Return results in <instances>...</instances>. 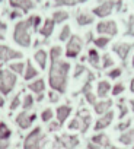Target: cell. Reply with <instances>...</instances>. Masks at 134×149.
I'll list each match as a JSON object with an SVG mask.
<instances>
[{
  "label": "cell",
  "instance_id": "603a6c76",
  "mask_svg": "<svg viewBox=\"0 0 134 149\" xmlns=\"http://www.w3.org/2000/svg\"><path fill=\"white\" fill-rule=\"evenodd\" d=\"M88 60H89V63H90L95 69L99 67V60H101V57H99L96 48H89V51H88Z\"/></svg>",
  "mask_w": 134,
  "mask_h": 149
},
{
  "label": "cell",
  "instance_id": "c3c4849f",
  "mask_svg": "<svg viewBox=\"0 0 134 149\" xmlns=\"http://www.w3.org/2000/svg\"><path fill=\"white\" fill-rule=\"evenodd\" d=\"M10 146V140H0V149H8Z\"/></svg>",
  "mask_w": 134,
  "mask_h": 149
},
{
  "label": "cell",
  "instance_id": "ab89813d",
  "mask_svg": "<svg viewBox=\"0 0 134 149\" xmlns=\"http://www.w3.org/2000/svg\"><path fill=\"white\" fill-rule=\"evenodd\" d=\"M121 73H122V70H121L119 67H115V69H112L111 72H108V76H109L111 79H117V78L121 76Z\"/></svg>",
  "mask_w": 134,
  "mask_h": 149
},
{
  "label": "cell",
  "instance_id": "74e56055",
  "mask_svg": "<svg viewBox=\"0 0 134 149\" xmlns=\"http://www.w3.org/2000/svg\"><path fill=\"white\" fill-rule=\"evenodd\" d=\"M67 129H69V130H80V121H79V118H73L69 124H67Z\"/></svg>",
  "mask_w": 134,
  "mask_h": 149
},
{
  "label": "cell",
  "instance_id": "5bb4252c",
  "mask_svg": "<svg viewBox=\"0 0 134 149\" xmlns=\"http://www.w3.org/2000/svg\"><path fill=\"white\" fill-rule=\"evenodd\" d=\"M112 118H114V111H108V113H105L104 116H101V118H98V121H96V124H95V130H104V129H106L111 123H112Z\"/></svg>",
  "mask_w": 134,
  "mask_h": 149
},
{
  "label": "cell",
  "instance_id": "277c9868",
  "mask_svg": "<svg viewBox=\"0 0 134 149\" xmlns=\"http://www.w3.org/2000/svg\"><path fill=\"white\" fill-rule=\"evenodd\" d=\"M18 84V76L9 69H0V95H9Z\"/></svg>",
  "mask_w": 134,
  "mask_h": 149
},
{
  "label": "cell",
  "instance_id": "f546056e",
  "mask_svg": "<svg viewBox=\"0 0 134 149\" xmlns=\"http://www.w3.org/2000/svg\"><path fill=\"white\" fill-rule=\"evenodd\" d=\"M55 6H76L79 3H85L86 0H52Z\"/></svg>",
  "mask_w": 134,
  "mask_h": 149
},
{
  "label": "cell",
  "instance_id": "ffe728a7",
  "mask_svg": "<svg viewBox=\"0 0 134 149\" xmlns=\"http://www.w3.org/2000/svg\"><path fill=\"white\" fill-rule=\"evenodd\" d=\"M111 107H112V101H111V100H104V101L96 102V104L93 105V110H95V113H96V114L104 116L105 113H108V111H109V108H111Z\"/></svg>",
  "mask_w": 134,
  "mask_h": 149
},
{
  "label": "cell",
  "instance_id": "f6af8a7d",
  "mask_svg": "<svg viewBox=\"0 0 134 149\" xmlns=\"http://www.w3.org/2000/svg\"><path fill=\"white\" fill-rule=\"evenodd\" d=\"M48 100H50V102H57L60 100V95L55 91H50L48 92Z\"/></svg>",
  "mask_w": 134,
  "mask_h": 149
},
{
  "label": "cell",
  "instance_id": "6f0895ef",
  "mask_svg": "<svg viewBox=\"0 0 134 149\" xmlns=\"http://www.w3.org/2000/svg\"><path fill=\"white\" fill-rule=\"evenodd\" d=\"M133 142H134V130H133Z\"/></svg>",
  "mask_w": 134,
  "mask_h": 149
},
{
  "label": "cell",
  "instance_id": "7c38bea8",
  "mask_svg": "<svg viewBox=\"0 0 134 149\" xmlns=\"http://www.w3.org/2000/svg\"><path fill=\"white\" fill-rule=\"evenodd\" d=\"M54 28H55V24H54V21L51 19V18H47L42 24H41V26H39V29H38V32H39V35L44 38V40H48L51 35H52V32H54Z\"/></svg>",
  "mask_w": 134,
  "mask_h": 149
},
{
  "label": "cell",
  "instance_id": "11a10c76",
  "mask_svg": "<svg viewBox=\"0 0 134 149\" xmlns=\"http://www.w3.org/2000/svg\"><path fill=\"white\" fill-rule=\"evenodd\" d=\"M131 108H133V111H134V100H131Z\"/></svg>",
  "mask_w": 134,
  "mask_h": 149
},
{
  "label": "cell",
  "instance_id": "b9f144b4",
  "mask_svg": "<svg viewBox=\"0 0 134 149\" xmlns=\"http://www.w3.org/2000/svg\"><path fill=\"white\" fill-rule=\"evenodd\" d=\"M85 72H86V67L82 66V64H77L76 69H75V74H73V76H75V78H79L80 74H83Z\"/></svg>",
  "mask_w": 134,
  "mask_h": 149
},
{
  "label": "cell",
  "instance_id": "836d02e7",
  "mask_svg": "<svg viewBox=\"0 0 134 149\" xmlns=\"http://www.w3.org/2000/svg\"><path fill=\"white\" fill-rule=\"evenodd\" d=\"M118 140H119L122 145H131V143H133V130L122 133V134L119 136V139H118Z\"/></svg>",
  "mask_w": 134,
  "mask_h": 149
},
{
  "label": "cell",
  "instance_id": "ee69618b",
  "mask_svg": "<svg viewBox=\"0 0 134 149\" xmlns=\"http://www.w3.org/2000/svg\"><path fill=\"white\" fill-rule=\"evenodd\" d=\"M22 15H23V13H22L21 10H18V9H13V10L9 13V18L13 21V19H19V18H22Z\"/></svg>",
  "mask_w": 134,
  "mask_h": 149
},
{
  "label": "cell",
  "instance_id": "7bdbcfd3",
  "mask_svg": "<svg viewBox=\"0 0 134 149\" xmlns=\"http://www.w3.org/2000/svg\"><path fill=\"white\" fill-rule=\"evenodd\" d=\"M85 97H86V101H88L89 104H92V105H95V104H96V95H93L90 91H89V92H86V94H85Z\"/></svg>",
  "mask_w": 134,
  "mask_h": 149
},
{
  "label": "cell",
  "instance_id": "d4e9b609",
  "mask_svg": "<svg viewBox=\"0 0 134 149\" xmlns=\"http://www.w3.org/2000/svg\"><path fill=\"white\" fill-rule=\"evenodd\" d=\"M10 136H12V129L5 121H2L0 123V140H10Z\"/></svg>",
  "mask_w": 134,
  "mask_h": 149
},
{
  "label": "cell",
  "instance_id": "f1b7e54d",
  "mask_svg": "<svg viewBox=\"0 0 134 149\" xmlns=\"http://www.w3.org/2000/svg\"><path fill=\"white\" fill-rule=\"evenodd\" d=\"M61 56H63V48H61L60 45H54V47H51L50 54H48L50 61H51V60H58V58H61Z\"/></svg>",
  "mask_w": 134,
  "mask_h": 149
},
{
  "label": "cell",
  "instance_id": "7dc6e473",
  "mask_svg": "<svg viewBox=\"0 0 134 149\" xmlns=\"http://www.w3.org/2000/svg\"><path fill=\"white\" fill-rule=\"evenodd\" d=\"M130 124H131V120L122 121V123H119V124L117 126V130H121V132H124V130H127V129L130 127Z\"/></svg>",
  "mask_w": 134,
  "mask_h": 149
},
{
  "label": "cell",
  "instance_id": "db71d44e",
  "mask_svg": "<svg viewBox=\"0 0 134 149\" xmlns=\"http://www.w3.org/2000/svg\"><path fill=\"white\" fill-rule=\"evenodd\" d=\"M130 91L134 94V79H131V84H130Z\"/></svg>",
  "mask_w": 134,
  "mask_h": 149
},
{
  "label": "cell",
  "instance_id": "d590c367",
  "mask_svg": "<svg viewBox=\"0 0 134 149\" xmlns=\"http://www.w3.org/2000/svg\"><path fill=\"white\" fill-rule=\"evenodd\" d=\"M112 66H114L112 57H111L109 54H105V56L102 57V67H104V69H108V67H112Z\"/></svg>",
  "mask_w": 134,
  "mask_h": 149
},
{
  "label": "cell",
  "instance_id": "816d5d0a",
  "mask_svg": "<svg viewBox=\"0 0 134 149\" xmlns=\"http://www.w3.org/2000/svg\"><path fill=\"white\" fill-rule=\"evenodd\" d=\"M88 149H99V146L95 145V143H92V142H89L88 143Z\"/></svg>",
  "mask_w": 134,
  "mask_h": 149
},
{
  "label": "cell",
  "instance_id": "3957f363",
  "mask_svg": "<svg viewBox=\"0 0 134 149\" xmlns=\"http://www.w3.org/2000/svg\"><path fill=\"white\" fill-rule=\"evenodd\" d=\"M45 143H47V136L42 133V129L35 127L23 139V149H42Z\"/></svg>",
  "mask_w": 134,
  "mask_h": 149
},
{
  "label": "cell",
  "instance_id": "30bf717a",
  "mask_svg": "<svg viewBox=\"0 0 134 149\" xmlns=\"http://www.w3.org/2000/svg\"><path fill=\"white\" fill-rule=\"evenodd\" d=\"M114 6H115L114 0H106V2H104L102 5L96 6V8L92 10V13L96 15V16H99V18H105V16H109V15L112 13Z\"/></svg>",
  "mask_w": 134,
  "mask_h": 149
},
{
  "label": "cell",
  "instance_id": "94428289",
  "mask_svg": "<svg viewBox=\"0 0 134 149\" xmlns=\"http://www.w3.org/2000/svg\"><path fill=\"white\" fill-rule=\"evenodd\" d=\"M37 2H39V0H37Z\"/></svg>",
  "mask_w": 134,
  "mask_h": 149
},
{
  "label": "cell",
  "instance_id": "f35d334b",
  "mask_svg": "<svg viewBox=\"0 0 134 149\" xmlns=\"http://www.w3.org/2000/svg\"><path fill=\"white\" fill-rule=\"evenodd\" d=\"M124 89H125V86H124L122 84H115V86L112 88V95H114V97H117V95L122 94V92H124Z\"/></svg>",
  "mask_w": 134,
  "mask_h": 149
},
{
  "label": "cell",
  "instance_id": "ba28073f",
  "mask_svg": "<svg viewBox=\"0 0 134 149\" xmlns=\"http://www.w3.org/2000/svg\"><path fill=\"white\" fill-rule=\"evenodd\" d=\"M79 143L80 140L76 134H61L60 137H55V146H63L66 149H75Z\"/></svg>",
  "mask_w": 134,
  "mask_h": 149
},
{
  "label": "cell",
  "instance_id": "d6986e66",
  "mask_svg": "<svg viewBox=\"0 0 134 149\" xmlns=\"http://www.w3.org/2000/svg\"><path fill=\"white\" fill-rule=\"evenodd\" d=\"M79 121H80V132L82 133H86L88 129H89V126H90V121H92L90 114L86 110H80L79 111Z\"/></svg>",
  "mask_w": 134,
  "mask_h": 149
},
{
  "label": "cell",
  "instance_id": "484cf974",
  "mask_svg": "<svg viewBox=\"0 0 134 149\" xmlns=\"http://www.w3.org/2000/svg\"><path fill=\"white\" fill-rule=\"evenodd\" d=\"M9 70L13 72L15 74H23V72H25V63H23L22 60H19V61H12V63L9 64Z\"/></svg>",
  "mask_w": 134,
  "mask_h": 149
},
{
  "label": "cell",
  "instance_id": "4fadbf2b",
  "mask_svg": "<svg viewBox=\"0 0 134 149\" xmlns=\"http://www.w3.org/2000/svg\"><path fill=\"white\" fill-rule=\"evenodd\" d=\"M38 74H39L38 69L32 64V61H31V60H28V61L25 63L23 79H25V81H28V82H31V81H34V79H37V78H38Z\"/></svg>",
  "mask_w": 134,
  "mask_h": 149
},
{
  "label": "cell",
  "instance_id": "f5cc1de1",
  "mask_svg": "<svg viewBox=\"0 0 134 149\" xmlns=\"http://www.w3.org/2000/svg\"><path fill=\"white\" fill-rule=\"evenodd\" d=\"M2 107H5V98H3V95H0V108Z\"/></svg>",
  "mask_w": 134,
  "mask_h": 149
},
{
  "label": "cell",
  "instance_id": "44dd1931",
  "mask_svg": "<svg viewBox=\"0 0 134 149\" xmlns=\"http://www.w3.org/2000/svg\"><path fill=\"white\" fill-rule=\"evenodd\" d=\"M76 21H77L79 26H86V25H90L93 22V15L86 13V12H79L76 16Z\"/></svg>",
  "mask_w": 134,
  "mask_h": 149
},
{
  "label": "cell",
  "instance_id": "9a60e30c",
  "mask_svg": "<svg viewBox=\"0 0 134 149\" xmlns=\"http://www.w3.org/2000/svg\"><path fill=\"white\" fill-rule=\"evenodd\" d=\"M131 44H127V42H118V44H115L114 47H112V50H114V53L115 54H118V57L121 58V60H125L127 58V56H128V53H130V50H131Z\"/></svg>",
  "mask_w": 134,
  "mask_h": 149
},
{
  "label": "cell",
  "instance_id": "680465c9",
  "mask_svg": "<svg viewBox=\"0 0 134 149\" xmlns=\"http://www.w3.org/2000/svg\"><path fill=\"white\" fill-rule=\"evenodd\" d=\"M133 66H134V57H133Z\"/></svg>",
  "mask_w": 134,
  "mask_h": 149
},
{
  "label": "cell",
  "instance_id": "83f0119b",
  "mask_svg": "<svg viewBox=\"0 0 134 149\" xmlns=\"http://www.w3.org/2000/svg\"><path fill=\"white\" fill-rule=\"evenodd\" d=\"M34 102H35V97H34L32 94H26V95L23 97V100H22L21 107L23 108V111H29V110L34 107Z\"/></svg>",
  "mask_w": 134,
  "mask_h": 149
},
{
  "label": "cell",
  "instance_id": "8992f818",
  "mask_svg": "<svg viewBox=\"0 0 134 149\" xmlns=\"http://www.w3.org/2000/svg\"><path fill=\"white\" fill-rule=\"evenodd\" d=\"M35 120H37V114H35V113H29V111H21V113L16 116V118H15L18 127L22 129V130L31 129V126L34 124Z\"/></svg>",
  "mask_w": 134,
  "mask_h": 149
},
{
  "label": "cell",
  "instance_id": "d6a6232c",
  "mask_svg": "<svg viewBox=\"0 0 134 149\" xmlns=\"http://www.w3.org/2000/svg\"><path fill=\"white\" fill-rule=\"evenodd\" d=\"M52 118H54V110H51V108L42 110V113H41V120H42L44 123H50Z\"/></svg>",
  "mask_w": 134,
  "mask_h": 149
},
{
  "label": "cell",
  "instance_id": "91938a15",
  "mask_svg": "<svg viewBox=\"0 0 134 149\" xmlns=\"http://www.w3.org/2000/svg\"><path fill=\"white\" fill-rule=\"evenodd\" d=\"M2 2H3V0H0V3H2Z\"/></svg>",
  "mask_w": 134,
  "mask_h": 149
},
{
  "label": "cell",
  "instance_id": "8fae6325",
  "mask_svg": "<svg viewBox=\"0 0 134 149\" xmlns=\"http://www.w3.org/2000/svg\"><path fill=\"white\" fill-rule=\"evenodd\" d=\"M9 5L13 9L21 10L23 15H26L31 9H34L35 6V0H9Z\"/></svg>",
  "mask_w": 134,
  "mask_h": 149
},
{
  "label": "cell",
  "instance_id": "681fc988",
  "mask_svg": "<svg viewBox=\"0 0 134 149\" xmlns=\"http://www.w3.org/2000/svg\"><path fill=\"white\" fill-rule=\"evenodd\" d=\"M119 108H121V113H119V118H122V117H124V116L127 114V111H128V110H127V108H125L124 105H119Z\"/></svg>",
  "mask_w": 134,
  "mask_h": 149
},
{
  "label": "cell",
  "instance_id": "e0dca14e",
  "mask_svg": "<svg viewBox=\"0 0 134 149\" xmlns=\"http://www.w3.org/2000/svg\"><path fill=\"white\" fill-rule=\"evenodd\" d=\"M70 114H72V107H70V105H60V107H57V110H55L57 121H58L60 124H63L67 118H69Z\"/></svg>",
  "mask_w": 134,
  "mask_h": 149
},
{
  "label": "cell",
  "instance_id": "4dcf8cb0",
  "mask_svg": "<svg viewBox=\"0 0 134 149\" xmlns=\"http://www.w3.org/2000/svg\"><path fill=\"white\" fill-rule=\"evenodd\" d=\"M70 37H72V29H70V26H69V25H64L63 29H61L60 34H58V40L63 41V42H64V41L67 42Z\"/></svg>",
  "mask_w": 134,
  "mask_h": 149
},
{
  "label": "cell",
  "instance_id": "6da1fadb",
  "mask_svg": "<svg viewBox=\"0 0 134 149\" xmlns=\"http://www.w3.org/2000/svg\"><path fill=\"white\" fill-rule=\"evenodd\" d=\"M70 63L66 60H51L48 72V85L51 91L57 94H64L67 91V79H69Z\"/></svg>",
  "mask_w": 134,
  "mask_h": 149
},
{
  "label": "cell",
  "instance_id": "cb8c5ba5",
  "mask_svg": "<svg viewBox=\"0 0 134 149\" xmlns=\"http://www.w3.org/2000/svg\"><path fill=\"white\" fill-rule=\"evenodd\" d=\"M109 91H111V84H109L108 81H101V82L98 84V97L105 98Z\"/></svg>",
  "mask_w": 134,
  "mask_h": 149
},
{
  "label": "cell",
  "instance_id": "7a4b0ae2",
  "mask_svg": "<svg viewBox=\"0 0 134 149\" xmlns=\"http://www.w3.org/2000/svg\"><path fill=\"white\" fill-rule=\"evenodd\" d=\"M32 15L23 21H19L15 28H13V41L22 47V48H29L32 45Z\"/></svg>",
  "mask_w": 134,
  "mask_h": 149
},
{
  "label": "cell",
  "instance_id": "2e32d148",
  "mask_svg": "<svg viewBox=\"0 0 134 149\" xmlns=\"http://www.w3.org/2000/svg\"><path fill=\"white\" fill-rule=\"evenodd\" d=\"M34 60L37 61V64L39 66L41 70H45V67H47V64H48V53H47L45 50L39 48V50L35 51V54H34Z\"/></svg>",
  "mask_w": 134,
  "mask_h": 149
},
{
  "label": "cell",
  "instance_id": "f907efd6",
  "mask_svg": "<svg viewBox=\"0 0 134 149\" xmlns=\"http://www.w3.org/2000/svg\"><path fill=\"white\" fill-rule=\"evenodd\" d=\"M44 98H45V94H38V95L35 97V101H37V102H41Z\"/></svg>",
  "mask_w": 134,
  "mask_h": 149
},
{
  "label": "cell",
  "instance_id": "8d00e7d4",
  "mask_svg": "<svg viewBox=\"0 0 134 149\" xmlns=\"http://www.w3.org/2000/svg\"><path fill=\"white\" fill-rule=\"evenodd\" d=\"M127 34L134 37V15L128 18V26H127Z\"/></svg>",
  "mask_w": 134,
  "mask_h": 149
},
{
  "label": "cell",
  "instance_id": "7402d4cb",
  "mask_svg": "<svg viewBox=\"0 0 134 149\" xmlns=\"http://www.w3.org/2000/svg\"><path fill=\"white\" fill-rule=\"evenodd\" d=\"M69 12H66V10H55L54 13H52V21H54V24L57 25V24H63V22H66L67 19H69Z\"/></svg>",
  "mask_w": 134,
  "mask_h": 149
},
{
  "label": "cell",
  "instance_id": "4316f807",
  "mask_svg": "<svg viewBox=\"0 0 134 149\" xmlns=\"http://www.w3.org/2000/svg\"><path fill=\"white\" fill-rule=\"evenodd\" d=\"M90 142L95 143V145H98V146H109V139H108V136L104 134V133L95 134V136L92 137Z\"/></svg>",
  "mask_w": 134,
  "mask_h": 149
},
{
  "label": "cell",
  "instance_id": "5b68a950",
  "mask_svg": "<svg viewBox=\"0 0 134 149\" xmlns=\"http://www.w3.org/2000/svg\"><path fill=\"white\" fill-rule=\"evenodd\" d=\"M83 48V40L79 37V35H72L67 41V45H66V57L67 58H76L80 51Z\"/></svg>",
  "mask_w": 134,
  "mask_h": 149
},
{
  "label": "cell",
  "instance_id": "e575fe53",
  "mask_svg": "<svg viewBox=\"0 0 134 149\" xmlns=\"http://www.w3.org/2000/svg\"><path fill=\"white\" fill-rule=\"evenodd\" d=\"M21 95H22V92L18 94V95H15L13 100L10 101V105H9V110H10V111H13V110H16L18 107H21V104H22V101H21Z\"/></svg>",
  "mask_w": 134,
  "mask_h": 149
},
{
  "label": "cell",
  "instance_id": "60d3db41",
  "mask_svg": "<svg viewBox=\"0 0 134 149\" xmlns=\"http://www.w3.org/2000/svg\"><path fill=\"white\" fill-rule=\"evenodd\" d=\"M60 127H61V124L55 120V121H50L48 123V132H57V130H60Z\"/></svg>",
  "mask_w": 134,
  "mask_h": 149
},
{
  "label": "cell",
  "instance_id": "52a82bcc",
  "mask_svg": "<svg viewBox=\"0 0 134 149\" xmlns=\"http://www.w3.org/2000/svg\"><path fill=\"white\" fill-rule=\"evenodd\" d=\"M23 54L19 50H15L9 45L0 44V61H10V60H22Z\"/></svg>",
  "mask_w": 134,
  "mask_h": 149
},
{
  "label": "cell",
  "instance_id": "1f68e13d",
  "mask_svg": "<svg viewBox=\"0 0 134 149\" xmlns=\"http://www.w3.org/2000/svg\"><path fill=\"white\" fill-rule=\"evenodd\" d=\"M109 40H111V37H98L93 40V44L96 45V48H105L108 45Z\"/></svg>",
  "mask_w": 134,
  "mask_h": 149
},
{
  "label": "cell",
  "instance_id": "bcb514c9",
  "mask_svg": "<svg viewBox=\"0 0 134 149\" xmlns=\"http://www.w3.org/2000/svg\"><path fill=\"white\" fill-rule=\"evenodd\" d=\"M6 29H8V25H6L5 22H0V41H3V40L6 38V37H5Z\"/></svg>",
  "mask_w": 134,
  "mask_h": 149
},
{
  "label": "cell",
  "instance_id": "ac0fdd59",
  "mask_svg": "<svg viewBox=\"0 0 134 149\" xmlns=\"http://www.w3.org/2000/svg\"><path fill=\"white\" fill-rule=\"evenodd\" d=\"M28 89L31 92L37 94V95L38 94H44V91H45V81L41 79V78L34 79V81H31V84H28Z\"/></svg>",
  "mask_w": 134,
  "mask_h": 149
},
{
  "label": "cell",
  "instance_id": "9f6ffc18",
  "mask_svg": "<svg viewBox=\"0 0 134 149\" xmlns=\"http://www.w3.org/2000/svg\"><path fill=\"white\" fill-rule=\"evenodd\" d=\"M106 149H118V148H115V146H108Z\"/></svg>",
  "mask_w": 134,
  "mask_h": 149
},
{
  "label": "cell",
  "instance_id": "9c48e42d",
  "mask_svg": "<svg viewBox=\"0 0 134 149\" xmlns=\"http://www.w3.org/2000/svg\"><path fill=\"white\" fill-rule=\"evenodd\" d=\"M96 31L101 35H106V37H112L117 35L118 32V26L115 21H102L96 25Z\"/></svg>",
  "mask_w": 134,
  "mask_h": 149
}]
</instances>
